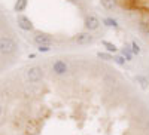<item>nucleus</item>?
<instances>
[{
    "mask_svg": "<svg viewBox=\"0 0 149 135\" xmlns=\"http://www.w3.org/2000/svg\"><path fill=\"white\" fill-rule=\"evenodd\" d=\"M73 42L78 43V45H90L94 42V37L90 33H79L73 37Z\"/></svg>",
    "mask_w": 149,
    "mask_h": 135,
    "instance_id": "7ed1b4c3",
    "label": "nucleus"
},
{
    "mask_svg": "<svg viewBox=\"0 0 149 135\" xmlns=\"http://www.w3.org/2000/svg\"><path fill=\"white\" fill-rule=\"evenodd\" d=\"M17 51V42L9 37V36H3L0 37V54L3 55H10Z\"/></svg>",
    "mask_w": 149,
    "mask_h": 135,
    "instance_id": "f257e3e1",
    "label": "nucleus"
},
{
    "mask_svg": "<svg viewBox=\"0 0 149 135\" xmlns=\"http://www.w3.org/2000/svg\"><path fill=\"white\" fill-rule=\"evenodd\" d=\"M34 42L37 43V46H51L52 39H51V36H48L45 33H37L34 36Z\"/></svg>",
    "mask_w": 149,
    "mask_h": 135,
    "instance_id": "39448f33",
    "label": "nucleus"
},
{
    "mask_svg": "<svg viewBox=\"0 0 149 135\" xmlns=\"http://www.w3.org/2000/svg\"><path fill=\"white\" fill-rule=\"evenodd\" d=\"M113 61H115V63L116 64H119V65H125V58H124V56H121V55H116V56H113Z\"/></svg>",
    "mask_w": 149,
    "mask_h": 135,
    "instance_id": "4468645a",
    "label": "nucleus"
},
{
    "mask_svg": "<svg viewBox=\"0 0 149 135\" xmlns=\"http://www.w3.org/2000/svg\"><path fill=\"white\" fill-rule=\"evenodd\" d=\"M98 27H100V19H98L95 15H88L85 18V28L88 31L97 30Z\"/></svg>",
    "mask_w": 149,
    "mask_h": 135,
    "instance_id": "20e7f679",
    "label": "nucleus"
},
{
    "mask_svg": "<svg viewBox=\"0 0 149 135\" xmlns=\"http://www.w3.org/2000/svg\"><path fill=\"white\" fill-rule=\"evenodd\" d=\"M37 49H39V52H48L51 48H49V46H39Z\"/></svg>",
    "mask_w": 149,
    "mask_h": 135,
    "instance_id": "a211bd4d",
    "label": "nucleus"
},
{
    "mask_svg": "<svg viewBox=\"0 0 149 135\" xmlns=\"http://www.w3.org/2000/svg\"><path fill=\"white\" fill-rule=\"evenodd\" d=\"M42 77H43V71H42V68H40V67L34 65V67H30V68L27 70V79H29L31 83H37V82H40V80H42Z\"/></svg>",
    "mask_w": 149,
    "mask_h": 135,
    "instance_id": "f03ea898",
    "label": "nucleus"
},
{
    "mask_svg": "<svg viewBox=\"0 0 149 135\" xmlns=\"http://www.w3.org/2000/svg\"><path fill=\"white\" fill-rule=\"evenodd\" d=\"M17 21H18V25H19L22 30H26V31L33 30V22H31L30 18H27L26 15H18Z\"/></svg>",
    "mask_w": 149,
    "mask_h": 135,
    "instance_id": "0eeeda50",
    "label": "nucleus"
},
{
    "mask_svg": "<svg viewBox=\"0 0 149 135\" xmlns=\"http://www.w3.org/2000/svg\"><path fill=\"white\" fill-rule=\"evenodd\" d=\"M69 2H72V3H79L81 0H69Z\"/></svg>",
    "mask_w": 149,
    "mask_h": 135,
    "instance_id": "6ab92c4d",
    "label": "nucleus"
},
{
    "mask_svg": "<svg viewBox=\"0 0 149 135\" xmlns=\"http://www.w3.org/2000/svg\"><path fill=\"white\" fill-rule=\"evenodd\" d=\"M102 45H103V46H104V48L107 49L109 52H113V54H115V52L118 51V48H116V46H115L113 43H110V42H107V40H103V42H102Z\"/></svg>",
    "mask_w": 149,
    "mask_h": 135,
    "instance_id": "9b49d317",
    "label": "nucleus"
},
{
    "mask_svg": "<svg viewBox=\"0 0 149 135\" xmlns=\"http://www.w3.org/2000/svg\"><path fill=\"white\" fill-rule=\"evenodd\" d=\"M0 114H2V104H0Z\"/></svg>",
    "mask_w": 149,
    "mask_h": 135,
    "instance_id": "aec40b11",
    "label": "nucleus"
},
{
    "mask_svg": "<svg viewBox=\"0 0 149 135\" xmlns=\"http://www.w3.org/2000/svg\"><path fill=\"white\" fill-rule=\"evenodd\" d=\"M107 27H112V28H119V24L116 22V19H112V18H106L103 21Z\"/></svg>",
    "mask_w": 149,
    "mask_h": 135,
    "instance_id": "f8f14e48",
    "label": "nucleus"
},
{
    "mask_svg": "<svg viewBox=\"0 0 149 135\" xmlns=\"http://www.w3.org/2000/svg\"><path fill=\"white\" fill-rule=\"evenodd\" d=\"M140 28H142L145 33H149V24H146V22H140Z\"/></svg>",
    "mask_w": 149,
    "mask_h": 135,
    "instance_id": "f3484780",
    "label": "nucleus"
},
{
    "mask_svg": "<svg viewBox=\"0 0 149 135\" xmlns=\"http://www.w3.org/2000/svg\"><path fill=\"white\" fill-rule=\"evenodd\" d=\"M122 56L125 58L127 61H131V58H133V52L130 51V49H128L127 46H125V48L122 49Z\"/></svg>",
    "mask_w": 149,
    "mask_h": 135,
    "instance_id": "ddd939ff",
    "label": "nucleus"
},
{
    "mask_svg": "<svg viewBox=\"0 0 149 135\" xmlns=\"http://www.w3.org/2000/svg\"><path fill=\"white\" fill-rule=\"evenodd\" d=\"M67 70H69L67 64L64 63V61H61V59H57L55 63L52 64V71L55 73V74H58V76H61V74H66Z\"/></svg>",
    "mask_w": 149,
    "mask_h": 135,
    "instance_id": "423d86ee",
    "label": "nucleus"
},
{
    "mask_svg": "<svg viewBox=\"0 0 149 135\" xmlns=\"http://www.w3.org/2000/svg\"><path fill=\"white\" fill-rule=\"evenodd\" d=\"M97 56L102 58V59H106V61H112V59H113V56H110L109 54H104V52H98Z\"/></svg>",
    "mask_w": 149,
    "mask_h": 135,
    "instance_id": "dca6fc26",
    "label": "nucleus"
},
{
    "mask_svg": "<svg viewBox=\"0 0 149 135\" xmlns=\"http://www.w3.org/2000/svg\"><path fill=\"white\" fill-rule=\"evenodd\" d=\"M136 80H137V83L142 86V89H148V88H149V80H148L145 76H142V74L136 76Z\"/></svg>",
    "mask_w": 149,
    "mask_h": 135,
    "instance_id": "1a4fd4ad",
    "label": "nucleus"
},
{
    "mask_svg": "<svg viewBox=\"0 0 149 135\" xmlns=\"http://www.w3.org/2000/svg\"><path fill=\"white\" fill-rule=\"evenodd\" d=\"M27 8V0H17L15 3V12H22Z\"/></svg>",
    "mask_w": 149,
    "mask_h": 135,
    "instance_id": "9d476101",
    "label": "nucleus"
},
{
    "mask_svg": "<svg viewBox=\"0 0 149 135\" xmlns=\"http://www.w3.org/2000/svg\"><path fill=\"white\" fill-rule=\"evenodd\" d=\"M131 52H133L134 55H139V54H140V48H139V45L136 43V42L131 43Z\"/></svg>",
    "mask_w": 149,
    "mask_h": 135,
    "instance_id": "2eb2a0df",
    "label": "nucleus"
},
{
    "mask_svg": "<svg viewBox=\"0 0 149 135\" xmlns=\"http://www.w3.org/2000/svg\"><path fill=\"white\" fill-rule=\"evenodd\" d=\"M100 3H102V6L106 10H113L116 8V5H118L116 0H100Z\"/></svg>",
    "mask_w": 149,
    "mask_h": 135,
    "instance_id": "6e6552de",
    "label": "nucleus"
}]
</instances>
